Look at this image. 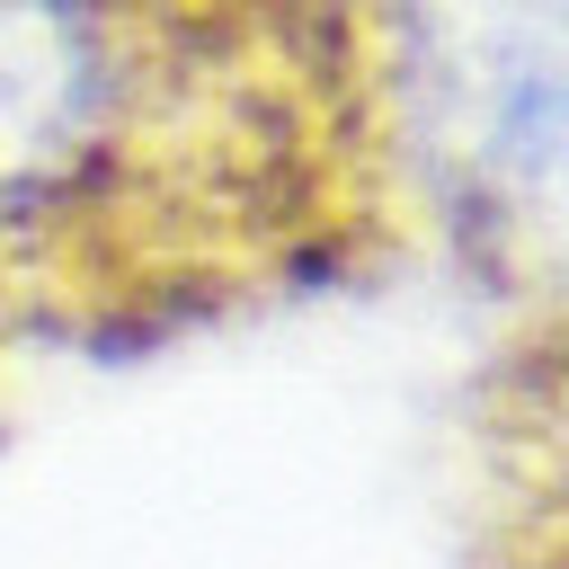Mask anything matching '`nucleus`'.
<instances>
[{"label": "nucleus", "mask_w": 569, "mask_h": 569, "mask_svg": "<svg viewBox=\"0 0 569 569\" xmlns=\"http://www.w3.org/2000/svg\"><path fill=\"white\" fill-rule=\"evenodd\" d=\"M400 240L373 0H0V356H142Z\"/></svg>", "instance_id": "nucleus-1"}, {"label": "nucleus", "mask_w": 569, "mask_h": 569, "mask_svg": "<svg viewBox=\"0 0 569 569\" xmlns=\"http://www.w3.org/2000/svg\"><path fill=\"white\" fill-rule=\"evenodd\" d=\"M409 231L516 311H569V0H373Z\"/></svg>", "instance_id": "nucleus-2"}, {"label": "nucleus", "mask_w": 569, "mask_h": 569, "mask_svg": "<svg viewBox=\"0 0 569 569\" xmlns=\"http://www.w3.org/2000/svg\"><path fill=\"white\" fill-rule=\"evenodd\" d=\"M462 560L569 569V311H516L471 382Z\"/></svg>", "instance_id": "nucleus-3"}]
</instances>
